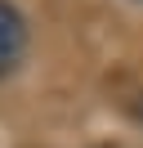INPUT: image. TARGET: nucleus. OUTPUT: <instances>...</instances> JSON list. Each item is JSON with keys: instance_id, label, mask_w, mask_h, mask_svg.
Instances as JSON below:
<instances>
[{"instance_id": "obj_1", "label": "nucleus", "mask_w": 143, "mask_h": 148, "mask_svg": "<svg viewBox=\"0 0 143 148\" xmlns=\"http://www.w3.org/2000/svg\"><path fill=\"white\" fill-rule=\"evenodd\" d=\"M27 36H31V32H27V14L18 9L14 0H0V81L22 63Z\"/></svg>"}, {"instance_id": "obj_2", "label": "nucleus", "mask_w": 143, "mask_h": 148, "mask_svg": "<svg viewBox=\"0 0 143 148\" xmlns=\"http://www.w3.org/2000/svg\"><path fill=\"white\" fill-rule=\"evenodd\" d=\"M134 121H143V94H139V103H134Z\"/></svg>"}, {"instance_id": "obj_3", "label": "nucleus", "mask_w": 143, "mask_h": 148, "mask_svg": "<svg viewBox=\"0 0 143 148\" xmlns=\"http://www.w3.org/2000/svg\"><path fill=\"white\" fill-rule=\"evenodd\" d=\"M103 148H121V144H103Z\"/></svg>"}, {"instance_id": "obj_4", "label": "nucleus", "mask_w": 143, "mask_h": 148, "mask_svg": "<svg viewBox=\"0 0 143 148\" xmlns=\"http://www.w3.org/2000/svg\"><path fill=\"white\" fill-rule=\"evenodd\" d=\"M139 5H143V0H139Z\"/></svg>"}]
</instances>
